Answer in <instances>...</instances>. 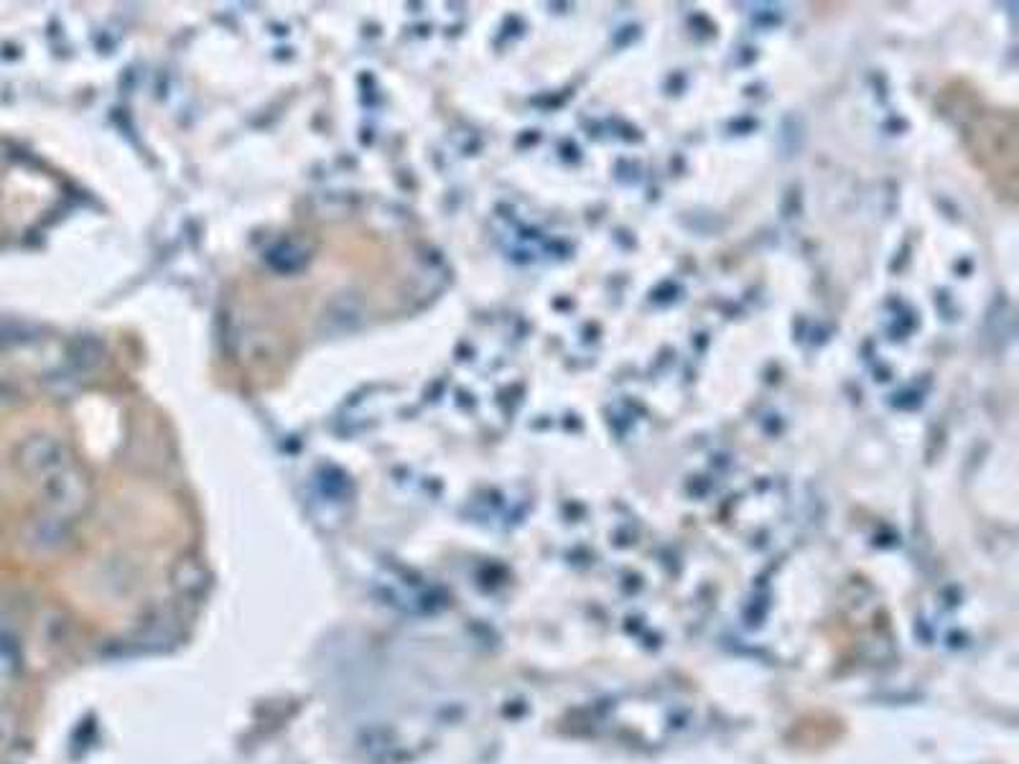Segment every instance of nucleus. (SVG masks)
Instances as JSON below:
<instances>
[{
    "label": "nucleus",
    "mask_w": 1019,
    "mask_h": 764,
    "mask_svg": "<svg viewBox=\"0 0 1019 764\" xmlns=\"http://www.w3.org/2000/svg\"><path fill=\"white\" fill-rule=\"evenodd\" d=\"M961 139L976 171L987 179L1001 200L1015 202L1017 194V118L1012 110H999L974 100V110L961 123Z\"/></svg>",
    "instance_id": "1"
}]
</instances>
